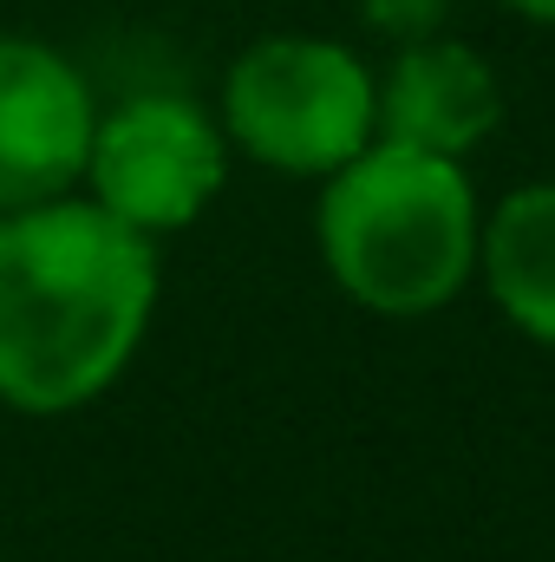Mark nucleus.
<instances>
[{
    "label": "nucleus",
    "mask_w": 555,
    "mask_h": 562,
    "mask_svg": "<svg viewBox=\"0 0 555 562\" xmlns=\"http://www.w3.org/2000/svg\"><path fill=\"white\" fill-rule=\"evenodd\" d=\"M484 203L464 157L373 138L320 177L314 249L333 288L386 321L451 307L477 281Z\"/></svg>",
    "instance_id": "nucleus-2"
},
{
    "label": "nucleus",
    "mask_w": 555,
    "mask_h": 562,
    "mask_svg": "<svg viewBox=\"0 0 555 562\" xmlns=\"http://www.w3.org/2000/svg\"><path fill=\"white\" fill-rule=\"evenodd\" d=\"M92 125L86 72L46 40L0 33V216L79 190Z\"/></svg>",
    "instance_id": "nucleus-5"
},
{
    "label": "nucleus",
    "mask_w": 555,
    "mask_h": 562,
    "mask_svg": "<svg viewBox=\"0 0 555 562\" xmlns=\"http://www.w3.org/2000/svg\"><path fill=\"white\" fill-rule=\"evenodd\" d=\"M157 236L66 190L0 216V406L59 419L105 400L157 314Z\"/></svg>",
    "instance_id": "nucleus-1"
},
{
    "label": "nucleus",
    "mask_w": 555,
    "mask_h": 562,
    "mask_svg": "<svg viewBox=\"0 0 555 562\" xmlns=\"http://www.w3.org/2000/svg\"><path fill=\"white\" fill-rule=\"evenodd\" d=\"M477 281L523 340L555 347V177L523 183L497 196V210H484Z\"/></svg>",
    "instance_id": "nucleus-7"
},
{
    "label": "nucleus",
    "mask_w": 555,
    "mask_h": 562,
    "mask_svg": "<svg viewBox=\"0 0 555 562\" xmlns=\"http://www.w3.org/2000/svg\"><path fill=\"white\" fill-rule=\"evenodd\" d=\"M360 20H366L380 40L406 46V40H424V33H444L451 0H360Z\"/></svg>",
    "instance_id": "nucleus-8"
},
{
    "label": "nucleus",
    "mask_w": 555,
    "mask_h": 562,
    "mask_svg": "<svg viewBox=\"0 0 555 562\" xmlns=\"http://www.w3.org/2000/svg\"><path fill=\"white\" fill-rule=\"evenodd\" d=\"M373 119L393 144L471 157L503 125V79L471 40L424 33L393 53L386 72H373Z\"/></svg>",
    "instance_id": "nucleus-6"
},
{
    "label": "nucleus",
    "mask_w": 555,
    "mask_h": 562,
    "mask_svg": "<svg viewBox=\"0 0 555 562\" xmlns=\"http://www.w3.org/2000/svg\"><path fill=\"white\" fill-rule=\"evenodd\" d=\"M497 7H510V13H523L536 26H555V0H497Z\"/></svg>",
    "instance_id": "nucleus-9"
},
{
    "label": "nucleus",
    "mask_w": 555,
    "mask_h": 562,
    "mask_svg": "<svg viewBox=\"0 0 555 562\" xmlns=\"http://www.w3.org/2000/svg\"><path fill=\"white\" fill-rule=\"evenodd\" d=\"M86 196L144 236L190 229L229 183V138L216 112L183 92H138L99 112L86 144Z\"/></svg>",
    "instance_id": "nucleus-4"
},
{
    "label": "nucleus",
    "mask_w": 555,
    "mask_h": 562,
    "mask_svg": "<svg viewBox=\"0 0 555 562\" xmlns=\"http://www.w3.org/2000/svg\"><path fill=\"white\" fill-rule=\"evenodd\" d=\"M216 125L229 150L281 177H327L380 138L373 66L320 33H269L223 72Z\"/></svg>",
    "instance_id": "nucleus-3"
}]
</instances>
